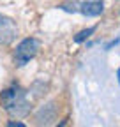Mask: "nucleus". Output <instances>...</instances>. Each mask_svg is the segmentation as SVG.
<instances>
[{
  "label": "nucleus",
  "instance_id": "6e6552de",
  "mask_svg": "<svg viewBox=\"0 0 120 127\" xmlns=\"http://www.w3.org/2000/svg\"><path fill=\"white\" fill-rule=\"evenodd\" d=\"M118 81H120V71H118Z\"/></svg>",
  "mask_w": 120,
  "mask_h": 127
},
{
  "label": "nucleus",
  "instance_id": "7ed1b4c3",
  "mask_svg": "<svg viewBox=\"0 0 120 127\" xmlns=\"http://www.w3.org/2000/svg\"><path fill=\"white\" fill-rule=\"evenodd\" d=\"M39 51V41L30 37V39H25L18 44L16 51H14V62L18 65H25L27 62H30Z\"/></svg>",
  "mask_w": 120,
  "mask_h": 127
},
{
  "label": "nucleus",
  "instance_id": "0eeeda50",
  "mask_svg": "<svg viewBox=\"0 0 120 127\" xmlns=\"http://www.w3.org/2000/svg\"><path fill=\"white\" fill-rule=\"evenodd\" d=\"M7 127H27L25 124H21V122H18V120H12V122H9L7 124Z\"/></svg>",
  "mask_w": 120,
  "mask_h": 127
},
{
  "label": "nucleus",
  "instance_id": "20e7f679",
  "mask_svg": "<svg viewBox=\"0 0 120 127\" xmlns=\"http://www.w3.org/2000/svg\"><path fill=\"white\" fill-rule=\"evenodd\" d=\"M16 25H14V21L11 18H7V16L0 14V44H9L14 41V37H16Z\"/></svg>",
  "mask_w": 120,
  "mask_h": 127
},
{
  "label": "nucleus",
  "instance_id": "423d86ee",
  "mask_svg": "<svg viewBox=\"0 0 120 127\" xmlns=\"http://www.w3.org/2000/svg\"><path fill=\"white\" fill-rule=\"evenodd\" d=\"M94 32H95V27H90V28H87V30L80 32V34H78L76 37H74V41H76V42H81V41H85L88 35H92Z\"/></svg>",
  "mask_w": 120,
  "mask_h": 127
},
{
  "label": "nucleus",
  "instance_id": "f03ea898",
  "mask_svg": "<svg viewBox=\"0 0 120 127\" xmlns=\"http://www.w3.org/2000/svg\"><path fill=\"white\" fill-rule=\"evenodd\" d=\"M60 9L67 12H81L85 16H99L104 11V4L101 0H88V2H67L62 4Z\"/></svg>",
  "mask_w": 120,
  "mask_h": 127
},
{
  "label": "nucleus",
  "instance_id": "39448f33",
  "mask_svg": "<svg viewBox=\"0 0 120 127\" xmlns=\"http://www.w3.org/2000/svg\"><path fill=\"white\" fill-rule=\"evenodd\" d=\"M53 117H55V104L50 102L48 106L41 108V111L37 113V124L39 125H46V124H50L53 120Z\"/></svg>",
  "mask_w": 120,
  "mask_h": 127
},
{
  "label": "nucleus",
  "instance_id": "f257e3e1",
  "mask_svg": "<svg viewBox=\"0 0 120 127\" xmlns=\"http://www.w3.org/2000/svg\"><path fill=\"white\" fill-rule=\"evenodd\" d=\"M4 108L7 109V113L12 117H25L30 113V102L27 99V92L20 87H11L2 92L0 95Z\"/></svg>",
  "mask_w": 120,
  "mask_h": 127
}]
</instances>
